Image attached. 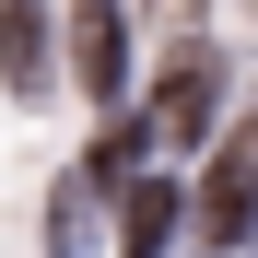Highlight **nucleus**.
Wrapping results in <instances>:
<instances>
[{
	"label": "nucleus",
	"instance_id": "1",
	"mask_svg": "<svg viewBox=\"0 0 258 258\" xmlns=\"http://www.w3.org/2000/svg\"><path fill=\"white\" fill-rule=\"evenodd\" d=\"M188 223H200V246H246V223H258V117H246L235 141L200 164V188H188Z\"/></svg>",
	"mask_w": 258,
	"mask_h": 258
},
{
	"label": "nucleus",
	"instance_id": "2",
	"mask_svg": "<svg viewBox=\"0 0 258 258\" xmlns=\"http://www.w3.org/2000/svg\"><path fill=\"white\" fill-rule=\"evenodd\" d=\"M141 117H153V141H176V153H188L200 129L223 117V59H211V47H176V59H164V82H153V106H141Z\"/></svg>",
	"mask_w": 258,
	"mask_h": 258
},
{
	"label": "nucleus",
	"instance_id": "3",
	"mask_svg": "<svg viewBox=\"0 0 258 258\" xmlns=\"http://www.w3.org/2000/svg\"><path fill=\"white\" fill-rule=\"evenodd\" d=\"M71 82L117 117V94H129V12L117 0H71Z\"/></svg>",
	"mask_w": 258,
	"mask_h": 258
},
{
	"label": "nucleus",
	"instance_id": "4",
	"mask_svg": "<svg viewBox=\"0 0 258 258\" xmlns=\"http://www.w3.org/2000/svg\"><path fill=\"white\" fill-rule=\"evenodd\" d=\"M0 82L12 106H47V0H0Z\"/></svg>",
	"mask_w": 258,
	"mask_h": 258
},
{
	"label": "nucleus",
	"instance_id": "5",
	"mask_svg": "<svg viewBox=\"0 0 258 258\" xmlns=\"http://www.w3.org/2000/svg\"><path fill=\"white\" fill-rule=\"evenodd\" d=\"M188 223V188L176 176H141V188H117V246L129 258H164V235Z\"/></svg>",
	"mask_w": 258,
	"mask_h": 258
},
{
	"label": "nucleus",
	"instance_id": "6",
	"mask_svg": "<svg viewBox=\"0 0 258 258\" xmlns=\"http://www.w3.org/2000/svg\"><path fill=\"white\" fill-rule=\"evenodd\" d=\"M47 246H59V258L94 246V188H82V176H59V223H47Z\"/></svg>",
	"mask_w": 258,
	"mask_h": 258
},
{
	"label": "nucleus",
	"instance_id": "7",
	"mask_svg": "<svg viewBox=\"0 0 258 258\" xmlns=\"http://www.w3.org/2000/svg\"><path fill=\"white\" fill-rule=\"evenodd\" d=\"M246 12H258V0H246Z\"/></svg>",
	"mask_w": 258,
	"mask_h": 258
}]
</instances>
